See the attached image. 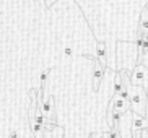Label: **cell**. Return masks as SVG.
I'll return each mask as SVG.
<instances>
[{
    "mask_svg": "<svg viewBox=\"0 0 148 138\" xmlns=\"http://www.w3.org/2000/svg\"><path fill=\"white\" fill-rule=\"evenodd\" d=\"M104 47H106V44H104V42H99V44H98V59H99L101 67H103V68H106V54H104Z\"/></svg>",
    "mask_w": 148,
    "mask_h": 138,
    "instance_id": "3957f363",
    "label": "cell"
},
{
    "mask_svg": "<svg viewBox=\"0 0 148 138\" xmlns=\"http://www.w3.org/2000/svg\"><path fill=\"white\" fill-rule=\"evenodd\" d=\"M103 70L99 65H98V62L95 60V77H93V83H95V89H98V86H99L101 83V78H103Z\"/></svg>",
    "mask_w": 148,
    "mask_h": 138,
    "instance_id": "7a4b0ae2",
    "label": "cell"
},
{
    "mask_svg": "<svg viewBox=\"0 0 148 138\" xmlns=\"http://www.w3.org/2000/svg\"><path fill=\"white\" fill-rule=\"evenodd\" d=\"M10 138H18V135L15 133V132H12V133H10Z\"/></svg>",
    "mask_w": 148,
    "mask_h": 138,
    "instance_id": "8992f818",
    "label": "cell"
},
{
    "mask_svg": "<svg viewBox=\"0 0 148 138\" xmlns=\"http://www.w3.org/2000/svg\"><path fill=\"white\" fill-rule=\"evenodd\" d=\"M129 107H130V102L125 99H122L121 96H114L112 102H111V109L112 111H119V112H125V111H129Z\"/></svg>",
    "mask_w": 148,
    "mask_h": 138,
    "instance_id": "6da1fadb",
    "label": "cell"
},
{
    "mask_svg": "<svg viewBox=\"0 0 148 138\" xmlns=\"http://www.w3.org/2000/svg\"><path fill=\"white\" fill-rule=\"evenodd\" d=\"M47 75H49V70H44L42 73H41V85H46V78H47Z\"/></svg>",
    "mask_w": 148,
    "mask_h": 138,
    "instance_id": "277c9868",
    "label": "cell"
},
{
    "mask_svg": "<svg viewBox=\"0 0 148 138\" xmlns=\"http://www.w3.org/2000/svg\"><path fill=\"white\" fill-rule=\"evenodd\" d=\"M64 54H65L67 57H70V55H72V47H69V46H67V47L64 49Z\"/></svg>",
    "mask_w": 148,
    "mask_h": 138,
    "instance_id": "5b68a950",
    "label": "cell"
}]
</instances>
